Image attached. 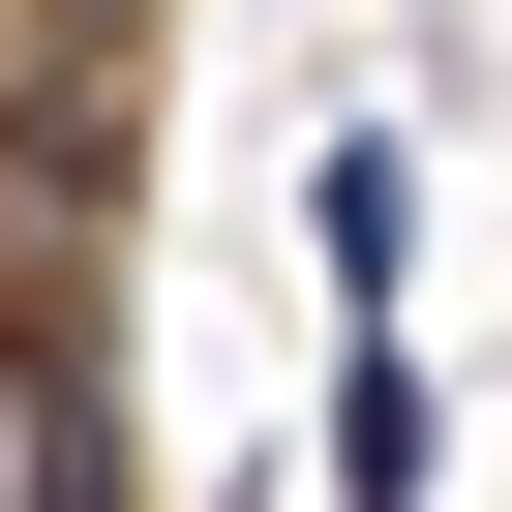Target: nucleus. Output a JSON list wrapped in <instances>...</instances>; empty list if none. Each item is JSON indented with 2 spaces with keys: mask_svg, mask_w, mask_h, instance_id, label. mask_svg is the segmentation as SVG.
Returning a JSON list of instances; mask_svg holds the SVG:
<instances>
[{
  "mask_svg": "<svg viewBox=\"0 0 512 512\" xmlns=\"http://www.w3.org/2000/svg\"><path fill=\"white\" fill-rule=\"evenodd\" d=\"M422 482H452V392L362 332V362H332V512H422Z\"/></svg>",
  "mask_w": 512,
  "mask_h": 512,
  "instance_id": "obj_1",
  "label": "nucleus"
},
{
  "mask_svg": "<svg viewBox=\"0 0 512 512\" xmlns=\"http://www.w3.org/2000/svg\"><path fill=\"white\" fill-rule=\"evenodd\" d=\"M302 241H332V302L392 332V241H422V151H392V121H332V181H302Z\"/></svg>",
  "mask_w": 512,
  "mask_h": 512,
  "instance_id": "obj_2",
  "label": "nucleus"
}]
</instances>
